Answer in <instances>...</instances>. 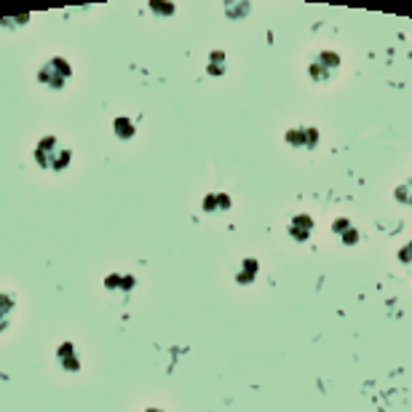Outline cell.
I'll use <instances>...</instances> for the list:
<instances>
[{
  "label": "cell",
  "instance_id": "cell-1",
  "mask_svg": "<svg viewBox=\"0 0 412 412\" xmlns=\"http://www.w3.org/2000/svg\"><path fill=\"white\" fill-rule=\"evenodd\" d=\"M35 161L49 172H65L73 161V150L56 137H43L35 145Z\"/></svg>",
  "mask_w": 412,
  "mask_h": 412
},
{
  "label": "cell",
  "instance_id": "cell-2",
  "mask_svg": "<svg viewBox=\"0 0 412 412\" xmlns=\"http://www.w3.org/2000/svg\"><path fill=\"white\" fill-rule=\"evenodd\" d=\"M70 75H73V67L67 65V59H62V56H54L49 62H43L38 70V80L46 89H54V92L65 89Z\"/></svg>",
  "mask_w": 412,
  "mask_h": 412
},
{
  "label": "cell",
  "instance_id": "cell-3",
  "mask_svg": "<svg viewBox=\"0 0 412 412\" xmlns=\"http://www.w3.org/2000/svg\"><path fill=\"white\" fill-rule=\"evenodd\" d=\"M337 67H340V56L332 51H321L313 62H311V67H308V75L313 80H330L337 73Z\"/></svg>",
  "mask_w": 412,
  "mask_h": 412
},
{
  "label": "cell",
  "instance_id": "cell-4",
  "mask_svg": "<svg viewBox=\"0 0 412 412\" xmlns=\"http://www.w3.org/2000/svg\"><path fill=\"white\" fill-rule=\"evenodd\" d=\"M289 145L300 147V150H313L319 145V132L311 129V126H300V129H289L287 137H284Z\"/></svg>",
  "mask_w": 412,
  "mask_h": 412
},
{
  "label": "cell",
  "instance_id": "cell-5",
  "mask_svg": "<svg viewBox=\"0 0 412 412\" xmlns=\"http://www.w3.org/2000/svg\"><path fill=\"white\" fill-rule=\"evenodd\" d=\"M56 361L62 364V370H67V373H78L80 370V356L70 340L56 348Z\"/></svg>",
  "mask_w": 412,
  "mask_h": 412
},
{
  "label": "cell",
  "instance_id": "cell-6",
  "mask_svg": "<svg viewBox=\"0 0 412 412\" xmlns=\"http://www.w3.org/2000/svg\"><path fill=\"white\" fill-rule=\"evenodd\" d=\"M311 233H313V220L308 214H297L292 220V225H289V236L294 241H306Z\"/></svg>",
  "mask_w": 412,
  "mask_h": 412
},
{
  "label": "cell",
  "instance_id": "cell-7",
  "mask_svg": "<svg viewBox=\"0 0 412 412\" xmlns=\"http://www.w3.org/2000/svg\"><path fill=\"white\" fill-rule=\"evenodd\" d=\"M13 308H16V300H13V294L0 292V332H3V330H8Z\"/></svg>",
  "mask_w": 412,
  "mask_h": 412
},
{
  "label": "cell",
  "instance_id": "cell-8",
  "mask_svg": "<svg viewBox=\"0 0 412 412\" xmlns=\"http://www.w3.org/2000/svg\"><path fill=\"white\" fill-rule=\"evenodd\" d=\"M225 209H230V199H227L225 193H212V196L204 199V212L217 214V212H225Z\"/></svg>",
  "mask_w": 412,
  "mask_h": 412
},
{
  "label": "cell",
  "instance_id": "cell-9",
  "mask_svg": "<svg viewBox=\"0 0 412 412\" xmlns=\"http://www.w3.org/2000/svg\"><path fill=\"white\" fill-rule=\"evenodd\" d=\"M134 276H120V273H110L105 279V287L107 289H120V292H129V289H134Z\"/></svg>",
  "mask_w": 412,
  "mask_h": 412
},
{
  "label": "cell",
  "instance_id": "cell-10",
  "mask_svg": "<svg viewBox=\"0 0 412 412\" xmlns=\"http://www.w3.org/2000/svg\"><path fill=\"white\" fill-rule=\"evenodd\" d=\"M257 260L254 257H249V260H244V266H241V270H239V284H252L254 281V276H257Z\"/></svg>",
  "mask_w": 412,
  "mask_h": 412
},
{
  "label": "cell",
  "instance_id": "cell-11",
  "mask_svg": "<svg viewBox=\"0 0 412 412\" xmlns=\"http://www.w3.org/2000/svg\"><path fill=\"white\" fill-rule=\"evenodd\" d=\"M113 129H116V137L118 139H132L137 129H134V123L129 118H116L113 120Z\"/></svg>",
  "mask_w": 412,
  "mask_h": 412
},
{
  "label": "cell",
  "instance_id": "cell-12",
  "mask_svg": "<svg viewBox=\"0 0 412 412\" xmlns=\"http://www.w3.org/2000/svg\"><path fill=\"white\" fill-rule=\"evenodd\" d=\"M225 62H227L225 54L212 51V56H209V73H212V75H223V73H225Z\"/></svg>",
  "mask_w": 412,
  "mask_h": 412
},
{
  "label": "cell",
  "instance_id": "cell-13",
  "mask_svg": "<svg viewBox=\"0 0 412 412\" xmlns=\"http://www.w3.org/2000/svg\"><path fill=\"white\" fill-rule=\"evenodd\" d=\"M249 11H252L249 3H227L225 6V13L230 16V19H241V16H246Z\"/></svg>",
  "mask_w": 412,
  "mask_h": 412
},
{
  "label": "cell",
  "instance_id": "cell-14",
  "mask_svg": "<svg viewBox=\"0 0 412 412\" xmlns=\"http://www.w3.org/2000/svg\"><path fill=\"white\" fill-rule=\"evenodd\" d=\"M394 199L399 201V204H412V182H404L394 190Z\"/></svg>",
  "mask_w": 412,
  "mask_h": 412
},
{
  "label": "cell",
  "instance_id": "cell-15",
  "mask_svg": "<svg viewBox=\"0 0 412 412\" xmlns=\"http://www.w3.org/2000/svg\"><path fill=\"white\" fill-rule=\"evenodd\" d=\"M356 241H359V230H356V227H348L346 233H343V244L351 246V244H356Z\"/></svg>",
  "mask_w": 412,
  "mask_h": 412
},
{
  "label": "cell",
  "instance_id": "cell-16",
  "mask_svg": "<svg viewBox=\"0 0 412 412\" xmlns=\"http://www.w3.org/2000/svg\"><path fill=\"white\" fill-rule=\"evenodd\" d=\"M150 8H153L156 13H166V16H169V13H174L172 3H163V6H161V3H156V0H153V3H150Z\"/></svg>",
  "mask_w": 412,
  "mask_h": 412
},
{
  "label": "cell",
  "instance_id": "cell-17",
  "mask_svg": "<svg viewBox=\"0 0 412 412\" xmlns=\"http://www.w3.org/2000/svg\"><path fill=\"white\" fill-rule=\"evenodd\" d=\"M348 227H351V223H348V220H337V223H332V233H335V236H343Z\"/></svg>",
  "mask_w": 412,
  "mask_h": 412
},
{
  "label": "cell",
  "instance_id": "cell-18",
  "mask_svg": "<svg viewBox=\"0 0 412 412\" xmlns=\"http://www.w3.org/2000/svg\"><path fill=\"white\" fill-rule=\"evenodd\" d=\"M399 260L401 263H410L412 260V244H407L404 249H399Z\"/></svg>",
  "mask_w": 412,
  "mask_h": 412
},
{
  "label": "cell",
  "instance_id": "cell-19",
  "mask_svg": "<svg viewBox=\"0 0 412 412\" xmlns=\"http://www.w3.org/2000/svg\"><path fill=\"white\" fill-rule=\"evenodd\" d=\"M145 412H163V410H158V407H150V410H145Z\"/></svg>",
  "mask_w": 412,
  "mask_h": 412
}]
</instances>
